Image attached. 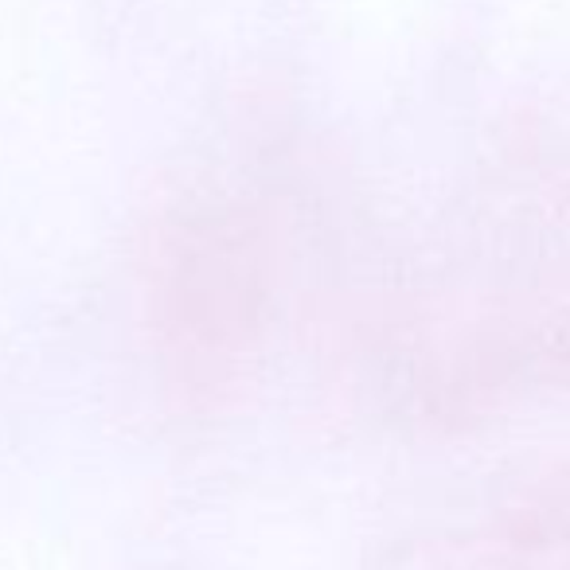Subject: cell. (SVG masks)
I'll return each mask as SVG.
<instances>
[{
	"mask_svg": "<svg viewBox=\"0 0 570 570\" xmlns=\"http://www.w3.org/2000/svg\"><path fill=\"white\" fill-rule=\"evenodd\" d=\"M141 305L160 367L188 395L243 380L274 321V269L250 212L212 191L160 207L145 238Z\"/></svg>",
	"mask_w": 570,
	"mask_h": 570,
	"instance_id": "6da1fadb",
	"label": "cell"
}]
</instances>
